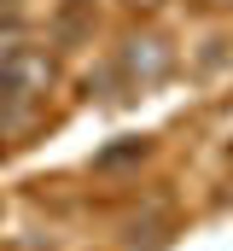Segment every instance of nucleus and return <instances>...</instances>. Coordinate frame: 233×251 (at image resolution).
Returning <instances> with one entry per match:
<instances>
[{
	"mask_svg": "<svg viewBox=\"0 0 233 251\" xmlns=\"http://www.w3.org/2000/svg\"><path fill=\"white\" fill-rule=\"evenodd\" d=\"M140 6H158V0H140Z\"/></svg>",
	"mask_w": 233,
	"mask_h": 251,
	"instance_id": "nucleus-2",
	"label": "nucleus"
},
{
	"mask_svg": "<svg viewBox=\"0 0 233 251\" xmlns=\"http://www.w3.org/2000/svg\"><path fill=\"white\" fill-rule=\"evenodd\" d=\"M47 82H53V64H47V53H35V47H12L0 59V94H12V100H29Z\"/></svg>",
	"mask_w": 233,
	"mask_h": 251,
	"instance_id": "nucleus-1",
	"label": "nucleus"
}]
</instances>
